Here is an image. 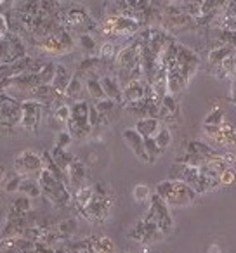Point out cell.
<instances>
[{"instance_id":"7dc6e473","label":"cell","mask_w":236,"mask_h":253,"mask_svg":"<svg viewBox=\"0 0 236 253\" xmlns=\"http://www.w3.org/2000/svg\"><path fill=\"white\" fill-rule=\"evenodd\" d=\"M222 158H224V162L228 163L229 169L236 170V149L235 151H229V153H222Z\"/></svg>"},{"instance_id":"7402d4cb","label":"cell","mask_w":236,"mask_h":253,"mask_svg":"<svg viewBox=\"0 0 236 253\" xmlns=\"http://www.w3.org/2000/svg\"><path fill=\"white\" fill-rule=\"evenodd\" d=\"M91 253H118L116 245L108 236H89Z\"/></svg>"},{"instance_id":"6da1fadb","label":"cell","mask_w":236,"mask_h":253,"mask_svg":"<svg viewBox=\"0 0 236 253\" xmlns=\"http://www.w3.org/2000/svg\"><path fill=\"white\" fill-rule=\"evenodd\" d=\"M97 30L108 40L113 39H132L134 40L142 32V25L138 19L124 14H108L97 25Z\"/></svg>"},{"instance_id":"f1b7e54d","label":"cell","mask_w":236,"mask_h":253,"mask_svg":"<svg viewBox=\"0 0 236 253\" xmlns=\"http://www.w3.org/2000/svg\"><path fill=\"white\" fill-rule=\"evenodd\" d=\"M82 94H84V82H82L80 77L73 75L66 92H64V97H66V101L78 102V101H82Z\"/></svg>"},{"instance_id":"e575fe53","label":"cell","mask_w":236,"mask_h":253,"mask_svg":"<svg viewBox=\"0 0 236 253\" xmlns=\"http://www.w3.org/2000/svg\"><path fill=\"white\" fill-rule=\"evenodd\" d=\"M92 104L95 106L97 113L101 115V123L102 125H106V123L109 122V115H111V111L116 108V102H113L111 99H102V101L92 102Z\"/></svg>"},{"instance_id":"4fadbf2b","label":"cell","mask_w":236,"mask_h":253,"mask_svg":"<svg viewBox=\"0 0 236 253\" xmlns=\"http://www.w3.org/2000/svg\"><path fill=\"white\" fill-rule=\"evenodd\" d=\"M208 141L219 146H236V128L229 123H222L221 126H203Z\"/></svg>"},{"instance_id":"816d5d0a","label":"cell","mask_w":236,"mask_h":253,"mask_svg":"<svg viewBox=\"0 0 236 253\" xmlns=\"http://www.w3.org/2000/svg\"><path fill=\"white\" fill-rule=\"evenodd\" d=\"M235 56H236V50H235Z\"/></svg>"},{"instance_id":"60d3db41","label":"cell","mask_w":236,"mask_h":253,"mask_svg":"<svg viewBox=\"0 0 236 253\" xmlns=\"http://www.w3.org/2000/svg\"><path fill=\"white\" fill-rule=\"evenodd\" d=\"M236 182V170L228 169L219 175V187H229Z\"/></svg>"},{"instance_id":"52a82bcc","label":"cell","mask_w":236,"mask_h":253,"mask_svg":"<svg viewBox=\"0 0 236 253\" xmlns=\"http://www.w3.org/2000/svg\"><path fill=\"white\" fill-rule=\"evenodd\" d=\"M63 26L70 33L77 32L80 35L91 33L97 30V23L94 21L89 11L85 7H71L66 11V14H63Z\"/></svg>"},{"instance_id":"9a60e30c","label":"cell","mask_w":236,"mask_h":253,"mask_svg":"<svg viewBox=\"0 0 236 253\" xmlns=\"http://www.w3.org/2000/svg\"><path fill=\"white\" fill-rule=\"evenodd\" d=\"M179 111L181 108H179V102H177V97L167 94L158 104V120L163 125H167L170 122H176L179 118Z\"/></svg>"},{"instance_id":"e0dca14e","label":"cell","mask_w":236,"mask_h":253,"mask_svg":"<svg viewBox=\"0 0 236 253\" xmlns=\"http://www.w3.org/2000/svg\"><path fill=\"white\" fill-rule=\"evenodd\" d=\"M102 90H104L106 99H111L116 104H124V92H122V84L118 80V77H106L101 78Z\"/></svg>"},{"instance_id":"7c38bea8","label":"cell","mask_w":236,"mask_h":253,"mask_svg":"<svg viewBox=\"0 0 236 253\" xmlns=\"http://www.w3.org/2000/svg\"><path fill=\"white\" fill-rule=\"evenodd\" d=\"M198 64H200V57H198L191 49H188L186 45L179 43V47H177L176 66L179 68L181 75H183V78L186 80L188 85H189L191 78H193L194 73H196Z\"/></svg>"},{"instance_id":"836d02e7","label":"cell","mask_w":236,"mask_h":253,"mask_svg":"<svg viewBox=\"0 0 236 253\" xmlns=\"http://www.w3.org/2000/svg\"><path fill=\"white\" fill-rule=\"evenodd\" d=\"M153 139H155L156 146H158V149L162 151V155H163V153L170 148V144H172V134H170L169 126H167V125L160 126V130L156 132V135Z\"/></svg>"},{"instance_id":"d6986e66","label":"cell","mask_w":236,"mask_h":253,"mask_svg":"<svg viewBox=\"0 0 236 253\" xmlns=\"http://www.w3.org/2000/svg\"><path fill=\"white\" fill-rule=\"evenodd\" d=\"M124 141L141 162L148 163V156H146V151H144V139H142L134 128H127V130L124 132Z\"/></svg>"},{"instance_id":"ab89813d","label":"cell","mask_w":236,"mask_h":253,"mask_svg":"<svg viewBox=\"0 0 236 253\" xmlns=\"http://www.w3.org/2000/svg\"><path fill=\"white\" fill-rule=\"evenodd\" d=\"M50 116H52L57 123H64V125H66V122L70 120V116H71V106L70 104L59 106V108H57Z\"/></svg>"},{"instance_id":"7a4b0ae2","label":"cell","mask_w":236,"mask_h":253,"mask_svg":"<svg viewBox=\"0 0 236 253\" xmlns=\"http://www.w3.org/2000/svg\"><path fill=\"white\" fill-rule=\"evenodd\" d=\"M92 189H94V194L85 210L80 213V217H84L91 224H104L113 210V194L102 184H95L92 186Z\"/></svg>"},{"instance_id":"d6a6232c","label":"cell","mask_w":236,"mask_h":253,"mask_svg":"<svg viewBox=\"0 0 236 253\" xmlns=\"http://www.w3.org/2000/svg\"><path fill=\"white\" fill-rule=\"evenodd\" d=\"M226 45L236 50V32H228V30H215V47Z\"/></svg>"},{"instance_id":"4dcf8cb0","label":"cell","mask_w":236,"mask_h":253,"mask_svg":"<svg viewBox=\"0 0 236 253\" xmlns=\"http://www.w3.org/2000/svg\"><path fill=\"white\" fill-rule=\"evenodd\" d=\"M78 45L85 52V57H92L99 54V43L94 39V35H91V33H85V35L78 37Z\"/></svg>"},{"instance_id":"3957f363","label":"cell","mask_w":236,"mask_h":253,"mask_svg":"<svg viewBox=\"0 0 236 253\" xmlns=\"http://www.w3.org/2000/svg\"><path fill=\"white\" fill-rule=\"evenodd\" d=\"M155 194H158L167 207H188L196 200V193L183 180H162L156 186Z\"/></svg>"},{"instance_id":"30bf717a","label":"cell","mask_w":236,"mask_h":253,"mask_svg":"<svg viewBox=\"0 0 236 253\" xmlns=\"http://www.w3.org/2000/svg\"><path fill=\"white\" fill-rule=\"evenodd\" d=\"M14 170L19 177H30V175H39L44 170L42 155L26 149V151L19 153L14 158Z\"/></svg>"},{"instance_id":"603a6c76","label":"cell","mask_w":236,"mask_h":253,"mask_svg":"<svg viewBox=\"0 0 236 253\" xmlns=\"http://www.w3.org/2000/svg\"><path fill=\"white\" fill-rule=\"evenodd\" d=\"M235 54V49L231 47H226V45H217V47H212L208 50V56H207V64L208 68H215V66H221L229 56Z\"/></svg>"},{"instance_id":"74e56055","label":"cell","mask_w":236,"mask_h":253,"mask_svg":"<svg viewBox=\"0 0 236 253\" xmlns=\"http://www.w3.org/2000/svg\"><path fill=\"white\" fill-rule=\"evenodd\" d=\"M54 73H56V64L52 63V61H47V64L44 66V70L39 73L40 77V82H42V85H50L54 80Z\"/></svg>"},{"instance_id":"ba28073f","label":"cell","mask_w":236,"mask_h":253,"mask_svg":"<svg viewBox=\"0 0 236 253\" xmlns=\"http://www.w3.org/2000/svg\"><path fill=\"white\" fill-rule=\"evenodd\" d=\"M18 125H21V102L5 92H0V128L12 132Z\"/></svg>"},{"instance_id":"cb8c5ba5","label":"cell","mask_w":236,"mask_h":253,"mask_svg":"<svg viewBox=\"0 0 236 253\" xmlns=\"http://www.w3.org/2000/svg\"><path fill=\"white\" fill-rule=\"evenodd\" d=\"M122 47L118 45V43L115 42V40H106V42H102L101 45H99V54L97 57L101 59L102 64H111L115 63V57L116 54H118V50H120Z\"/></svg>"},{"instance_id":"681fc988","label":"cell","mask_w":236,"mask_h":253,"mask_svg":"<svg viewBox=\"0 0 236 253\" xmlns=\"http://www.w3.org/2000/svg\"><path fill=\"white\" fill-rule=\"evenodd\" d=\"M207 253H222V250H221V246H219L217 243H212V245L207 248Z\"/></svg>"},{"instance_id":"484cf974","label":"cell","mask_w":236,"mask_h":253,"mask_svg":"<svg viewBox=\"0 0 236 253\" xmlns=\"http://www.w3.org/2000/svg\"><path fill=\"white\" fill-rule=\"evenodd\" d=\"M78 229V222L77 218L70 217V218H64V220L57 222L56 224V234H57V239L59 243H64L68 239H71V236L77 232Z\"/></svg>"},{"instance_id":"1f68e13d","label":"cell","mask_w":236,"mask_h":253,"mask_svg":"<svg viewBox=\"0 0 236 253\" xmlns=\"http://www.w3.org/2000/svg\"><path fill=\"white\" fill-rule=\"evenodd\" d=\"M18 191L23 194V196H28L30 200H33V198H39L40 194H42V193H40L39 180L32 179V177H23Z\"/></svg>"},{"instance_id":"5b68a950","label":"cell","mask_w":236,"mask_h":253,"mask_svg":"<svg viewBox=\"0 0 236 253\" xmlns=\"http://www.w3.org/2000/svg\"><path fill=\"white\" fill-rule=\"evenodd\" d=\"M37 180H39L42 196L47 198L52 205H56V207H68V205H71V191L68 189L66 184L54 179L47 170H42L39 173V177H37Z\"/></svg>"},{"instance_id":"2e32d148","label":"cell","mask_w":236,"mask_h":253,"mask_svg":"<svg viewBox=\"0 0 236 253\" xmlns=\"http://www.w3.org/2000/svg\"><path fill=\"white\" fill-rule=\"evenodd\" d=\"M85 180H87V167L84 165V162L75 158V162L71 163L70 170H68V189L73 193L78 187L85 186Z\"/></svg>"},{"instance_id":"b9f144b4","label":"cell","mask_w":236,"mask_h":253,"mask_svg":"<svg viewBox=\"0 0 236 253\" xmlns=\"http://www.w3.org/2000/svg\"><path fill=\"white\" fill-rule=\"evenodd\" d=\"M89 125H91V128L94 130L95 126H101L102 123H101V115L97 113V109H95V106L92 104H89Z\"/></svg>"},{"instance_id":"d4e9b609","label":"cell","mask_w":236,"mask_h":253,"mask_svg":"<svg viewBox=\"0 0 236 253\" xmlns=\"http://www.w3.org/2000/svg\"><path fill=\"white\" fill-rule=\"evenodd\" d=\"M73 75L68 73V70L63 66V64H56V73H54V80H52V87L54 90L57 92L59 95H64V92H66L68 85H70V80Z\"/></svg>"},{"instance_id":"bcb514c9","label":"cell","mask_w":236,"mask_h":253,"mask_svg":"<svg viewBox=\"0 0 236 253\" xmlns=\"http://www.w3.org/2000/svg\"><path fill=\"white\" fill-rule=\"evenodd\" d=\"M7 37H5V39H0V63H5L9 57V39Z\"/></svg>"},{"instance_id":"8d00e7d4","label":"cell","mask_w":236,"mask_h":253,"mask_svg":"<svg viewBox=\"0 0 236 253\" xmlns=\"http://www.w3.org/2000/svg\"><path fill=\"white\" fill-rule=\"evenodd\" d=\"M224 123V111L221 108H214L203 120V126H221Z\"/></svg>"},{"instance_id":"9c48e42d","label":"cell","mask_w":236,"mask_h":253,"mask_svg":"<svg viewBox=\"0 0 236 253\" xmlns=\"http://www.w3.org/2000/svg\"><path fill=\"white\" fill-rule=\"evenodd\" d=\"M44 111H46V106L40 104L32 99H25L21 101V128L26 132H32L35 134L39 130L40 122H42Z\"/></svg>"},{"instance_id":"ffe728a7","label":"cell","mask_w":236,"mask_h":253,"mask_svg":"<svg viewBox=\"0 0 236 253\" xmlns=\"http://www.w3.org/2000/svg\"><path fill=\"white\" fill-rule=\"evenodd\" d=\"M162 125H163V123L160 122L158 118H141V120H138V122H136L134 130L138 132L142 139L155 137L156 132L160 130V126H162Z\"/></svg>"},{"instance_id":"f6af8a7d","label":"cell","mask_w":236,"mask_h":253,"mask_svg":"<svg viewBox=\"0 0 236 253\" xmlns=\"http://www.w3.org/2000/svg\"><path fill=\"white\" fill-rule=\"evenodd\" d=\"M71 141H73V137H71L68 132L61 130L59 134L56 135V148H61V149H66L68 146L71 144Z\"/></svg>"},{"instance_id":"7bdbcfd3","label":"cell","mask_w":236,"mask_h":253,"mask_svg":"<svg viewBox=\"0 0 236 253\" xmlns=\"http://www.w3.org/2000/svg\"><path fill=\"white\" fill-rule=\"evenodd\" d=\"M11 33V26H9L7 14L2 7H0V39H5V37Z\"/></svg>"},{"instance_id":"8fae6325","label":"cell","mask_w":236,"mask_h":253,"mask_svg":"<svg viewBox=\"0 0 236 253\" xmlns=\"http://www.w3.org/2000/svg\"><path fill=\"white\" fill-rule=\"evenodd\" d=\"M149 211L153 213V217L156 218V224H158V229L163 232V234H169L174 229V217L170 213V208L167 207V203L158 196V194L153 193L151 198H149Z\"/></svg>"},{"instance_id":"83f0119b","label":"cell","mask_w":236,"mask_h":253,"mask_svg":"<svg viewBox=\"0 0 236 253\" xmlns=\"http://www.w3.org/2000/svg\"><path fill=\"white\" fill-rule=\"evenodd\" d=\"M49 153H50V156H52L54 163H56V165L59 167V169L63 170V172L68 173V170H70L71 163L75 162V156L71 155V153H68L66 149L56 148V146H54V148L50 149Z\"/></svg>"},{"instance_id":"f35d334b","label":"cell","mask_w":236,"mask_h":253,"mask_svg":"<svg viewBox=\"0 0 236 253\" xmlns=\"http://www.w3.org/2000/svg\"><path fill=\"white\" fill-rule=\"evenodd\" d=\"M151 189H149L146 184H138L132 191V198H134L138 203H142V201H148L151 198Z\"/></svg>"},{"instance_id":"4316f807","label":"cell","mask_w":236,"mask_h":253,"mask_svg":"<svg viewBox=\"0 0 236 253\" xmlns=\"http://www.w3.org/2000/svg\"><path fill=\"white\" fill-rule=\"evenodd\" d=\"M101 59H99L97 56H92V57H84V59L80 61V63L77 64V77L82 78V75H84V78H89V77H94L95 71L99 70V66H101Z\"/></svg>"},{"instance_id":"ac0fdd59","label":"cell","mask_w":236,"mask_h":253,"mask_svg":"<svg viewBox=\"0 0 236 253\" xmlns=\"http://www.w3.org/2000/svg\"><path fill=\"white\" fill-rule=\"evenodd\" d=\"M124 92V104H132V102H138L141 99H144V92H146V82L144 80H134L129 82L122 87Z\"/></svg>"},{"instance_id":"5bb4252c","label":"cell","mask_w":236,"mask_h":253,"mask_svg":"<svg viewBox=\"0 0 236 253\" xmlns=\"http://www.w3.org/2000/svg\"><path fill=\"white\" fill-rule=\"evenodd\" d=\"M125 111L131 113V115L138 116V120L141 118H158V104H156L153 99H141L138 102H132V104L124 106Z\"/></svg>"},{"instance_id":"ee69618b","label":"cell","mask_w":236,"mask_h":253,"mask_svg":"<svg viewBox=\"0 0 236 253\" xmlns=\"http://www.w3.org/2000/svg\"><path fill=\"white\" fill-rule=\"evenodd\" d=\"M21 179L23 177H19L18 173L16 175H12L11 179H7L4 182V191L5 193H14V191L19 189V184H21Z\"/></svg>"},{"instance_id":"f546056e","label":"cell","mask_w":236,"mask_h":253,"mask_svg":"<svg viewBox=\"0 0 236 253\" xmlns=\"http://www.w3.org/2000/svg\"><path fill=\"white\" fill-rule=\"evenodd\" d=\"M85 90H87V94L91 95V99L94 102L106 99L104 90H102V85H101V80H99L97 77H89V78H85Z\"/></svg>"},{"instance_id":"c3c4849f","label":"cell","mask_w":236,"mask_h":253,"mask_svg":"<svg viewBox=\"0 0 236 253\" xmlns=\"http://www.w3.org/2000/svg\"><path fill=\"white\" fill-rule=\"evenodd\" d=\"M229 101L236 104V78L231 80V90H229Z\"/></svg>"},{"instance_id":"8992f818","label":"cell","mask_w":236,"mask_h":253,"mask_svg":"<svg viewBox=\"0 0 236 253\" xmlns=\"http://www.w3.org/2000/svg\"><path fill=\"white\" fill-rule=\"evenodd\" d=\"M89 104L91 102L85 99L71 104V116L66 122V130L71 137L84 139L92 132L91 125H89Z\"/></svg>"},{"instance_id":"f907efd6","label":"cell","mask_w":236,"mask_h":253,"mask_svg":"<svg viewBox=\"0 0 236 253\" xmlns=\"http://www.w3.org/2000/svg\"><path fill=\"white\" fill-rule=\"evenodd\" d=\"M124 253H132V252H124Z\"/></svg>"},{"instance_id":"d590c367","label":"cell","mask_w":236,"mask_h":253,"mask_svg":"<svg viewBox=\"0 0 236 253\" xmlns=\"http://www.w3.org/2000/svg\"><path fill=\"white\" fill-rule=\"evenodd\" d=\"M11 210L19 215H28L30 211H32V200H30L28 196H23L21 194V196L16 198L11 203Z\"/></svg>"},{"instance_id":"277c9868","label":"cell","mask_w":236,"mask_h":253,"mask_svg":"<svg viewBox=\"0 0 236 253\" xmlns=\"http://www.w3.org/2000/svg\"><path fill=\"white\" fill-rule=\"evenodd\" d=\"M33 47L50 56H64L75 49V39L66 28H59L57 32L50 33L42 39H30Z\"/></svg>"},{"instance_id":"44dd1931","label":"cell","mask_w":236,"mask_h":253,"mask_svg":"<svg viewBox=\"0 0 236 253\" xmlns=\"http://www.w3.org/2000/svg\"><path fill=\"white\" fill-rule=\"evenodd\" d=\"M92 194H94V189H92V186H87V184L71 193V205H73L75 210L78 211V215L85 210V207H87L89 201H91Z\"/></svg>"}]
</instances>
